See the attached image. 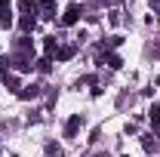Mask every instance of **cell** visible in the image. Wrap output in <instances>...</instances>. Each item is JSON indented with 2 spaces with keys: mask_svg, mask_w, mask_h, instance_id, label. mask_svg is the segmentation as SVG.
<instances>
[{
  "mask_svg": "<svg viewBox=\"0 0 160 157\" xmlns=\"http://www.w3.org/2000/svg\"><path fill=\"white\" fill-rule=\"evenodd\" d=\"M80 16H83V6H80V3H71V6L65 9V16H62V25H77Z\"/></svg>",
  "mask_w": 160,
  "mask_h": 157,
  "instance_id": "6da1fadb",
  "label": "cell"
},
{
  "mask_svg": "<svg viewBox=\"0 0 160 157\" xmlns=\"http://www.w3.org/2000/svg\"><path fill=\"white\" fill-rule=\"evenodd\" d=\"M37 9L43 19H56V0H37Z\"/></svg>",
  "mask_w": 160,
  "mask_h": 157,
  "instance_id": "7a4b0ae2",
  "label": "cell"
},
{
  "mask_svg": "<svg viewBox=\"0 0 160 157\" xmlns=\"http://www.w3.org/2000/svg\"><path fill=\"white\" fill-rule=\"evenodd\" d=\"M80 126H83V117H80V114H74V117L65 123V136H68V139H71V136H77V129H80Z\"/></svg>",
  "mask_w": 160,
  "mask_h": 157,
  "instance_id": "3957f363",
  "label": "cell"
},
{
  "mask_svg": "<svg viewBox=\"0 0 160 157\" xmlns=\"http://www.w3.org/2000/svg\"><path fill=\"white\" fill-rule=\"evenodd\" d=\"M9 62H16V68H19V71H31V56H28V53H16Z\"/></svg>",
  "mask_w": 160,
  "mask_h": 157,
  "instance_id": "277c9868",
  "label": "cell"
},
{
  "mask_svg": "<svg viewBox=\"0 0 160 157\" xmlns=\"http://www.w3.org/2000/svg\"><path fill=\"white\" fill-rule=\"evenodd\" d=\"M19 9L25 13V19H34L37 16V3H31V0H19Z\"/></svg>",
  "mask_w": 160,
  "mask_h": 157,
  "instance_id": "5b68a950",
  "label": "cell"
},
{
  "mask_svg": "<svg viewBox=\"0 0 160 157\" xmlns=\"http://www.w3.org/2000/svg\"><path fill=\"white\" fill-rule=\"evenodd\" d=\"M43 49H46V59L59 56V40H56V37H46V43H43Z\"/></svg>",
  "mask_w": 160,
  "mask_h": 157,
  "instance_id": "8992f818",
  "label": "cell"
},
{
  "mask_svg": "<svg viewBox=\"0 0 160 157\" xmlns=\"http://www.w3.org/2000/svg\"><path fill=\"white\" fill-rule=\"evenodd\" d=\"M40 93V86H34V83H31V86H22L19 89V99H34Z\"/></svg>",
  "mask_w": 160,
  "mask_h": 157,
  "instance_id": "52a82bcc",
  "label": "cell"
},
{
  "mask_svg": "<svg viewBox=\"0 0 160 157\" xmlns=\"http://www.w3.org/2000/svg\"><path fill=\"white\" fill-rule=\"evenodd\" d=\"M148 117H151V123H154V129H160V108H157V105L148 111Z\"/></svg>",
  "mask_w": 160,
  "mask_h": 157,
  "instance_id": "ba28073f",
  "label": "cell"
},
{
  "mask_svg": "<svg viewBox=\"0 0 160 157\" xmlns=\"http://www.w3.org/2000/svg\"><path fill=\"white\" fill-rule=\"evenodd\" d=\"M71 56H74V46H59V59L62 62H68Z\"/></svg>",
  "mask_w": 160,
  "mask_h": 157,
  "instance_id": "9c48e42d",
  "label": "cell"
},
{
  "mask_svg": "<svg viewBox=\"0 0 160 157\" xmlns=\"http://www.w3.org/2000/svg\"><path fill=\"white\" fill-rule=\"evenodd\" d=\"M105 65L117 71V68H120V65H123V62H120V56H105Z\"/></svg>",
  "mask_w": 160,
  "mask_h": 157,
  "instance_id": "30bf717a",
  "label": "cell"
},
{
  "mask_svg": "<svg viewBox=\"0 0 160 157\" xmlns=\"http://www.w3.org/2000/svg\"><path fill=\"white\" fill-rule=\"evenodd\" d=\"M46 154L49 157H62V148L56 145V142H49V145H46Z\"/></svg>",
  "mask_w": 160,
  "mask_h": 157,
  "instance_id": "8fae6325",
  "label": "cell"
},
{
  "mask_svg": "<svg viewBox=\"0 0 160 157\" xmlns=\"http://www.w3.org/2000/svg\"><path fill=\"white\" fill-rule=\"evenodd\" d=\"M3 83H6L9 89H19V77H12V74H6V77H3Z\"/></svg>",
  "mask_w": 160,
  "mask_h": 157,
  "instance_id": "7c38bea8",
  "label": "cell"
},
{
  "mask_svg": "<svg viewBox=\"0 0 160 157\" xmlns=\"http://www.w3.org/2000/svg\"><path fill=\"white\" fill-rule=\"evenodd\" d=\"M37 68H40V71H43V74H46V71L52 68V59H40V62H37Z\"/></svg>",
  "mask_w": 160,
  "mask_h": 157,
  "instance_id": "4fadbf2b",
  "label": "cell"
},
{
  "mask_svg": "<svg viewBox=\"0 0 160 157\" xmlns=\"http://www.w3.org/2000/svg\"><path fill=\"white\" fill-rule=\"evenodd\" d=\"M0 25H3V28H9V25H12V16H9V13H3V16H0Z\"/></svg>",
  "mask_w": 160,
  "mask_h": 157,
  "instance_id": "5bb4252c",
  "label": "cell"
},
{
  "mask_svg": "<svg viewBox=\"0 0 160 157\" xmlns=\"http://www.w3.org/2000/svg\"><path fill=\"white\" fill-rule=\"evenodd\" d=\"M142 145H145V151H154V148H157V145H154V142H151V139H148V136L142 139Z\"/></svg>",
  "mask_w": 160,
  "mask_h": 157,
  "instance_id": "9a60e30c",
  "label": "cell"
},
{
  "mask_svg": "<svg viewBox=\"0 0 160 157\" xmlns=\"http://www.w3.org/2000/svg\"><path fill=\"white\" fill-rule=\"evenodd\" d=\"M22 28L25 31H34V19H22Z\"/></svg>",
  "mask_w": 160,
  "mask_h": 157,
  "instance_id": "2e32d148",
  "label": "cell"
},
{
  "mask_svg": "<svg viewBox=\"0 0 160 157\" xmlns=\"http://www.w3.org/2000/svg\"><path fill=\"white\" fill-rule=\"evenodd\" d=\"M3 13H9V0H0V16Z\"/></svg>",
  "mask_w": 160,
  "mask_h": 157,
  "instance_id": "e0dca14e",
  "label": "cell"
},
{
  "mask_svg": "<svg viewBox=\"0 0 160 157\" xmlns=\"http://www.w3.org/2000/svg\"><path fill=\"white\" fill-rule=\"evenodd\" d=\"M151 6H154V9H157V6H160V0H151Z\"/></svg>",
  "mask_w": 160,
  "mask_h": 157,
  "instance_id": "ac0fdd59",
  "label": "cell"
},
{
  "mask_svg": "<svg viewBox=\"0 0 160 157\" xmlns=\"http://www.w3.org/2000/svg\"><path fill=\"white\" fill-rule=\"evenodd\" d=\"M157 86H160V77H157Z\"/></svg>",
  "mask_w": 160,
  "mask_h": 157,
  "instance_id": "d6986e66",
  "label": "cell"
}]
</instances>
